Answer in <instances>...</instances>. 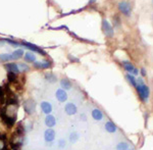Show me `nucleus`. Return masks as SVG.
I'll return each instance as SVG.
<instances>
[{"label":"nucleus","instance_id":"6","mask_svg":"<svg viewBox=\"0 0 153 150\" xmlns=\"http://www.w3.org/2000/svg\"><path fill=\"white\" fill-rule=\"evenodd\" d=\"M123 66H124V68L129 74H132V75H134V76H137L138 74H139V71H138L130 61H127V60L123 61Z\"/></svg>","mask_w":153,"mask_h":150},{"label":"nucleus","instance_id":"32","mask_svg":"<svg viewBox=\"0 0 153 150\" xmlns=\"http://www.w3.org/2000/svg\"><path fill=\"white\" fill-rule=\"evenodd\" d=\"M128 150H135V149H134V148H129Z\"/></svg>","mask_w":153,"mask_h":150},{"label":"nucleus","instance_id":"21","mask_svg":"<svg viewBox=\"0 0 153 150\" xmlns=\"http://www.w3.org/2000/svg\"><path fill=\"white\" fill-rule=\"evenodd\" d=\"M11 59H12L11 54H8V53L0 54V61H2V62H6V61L11 60Z\"/></svg>","mask_w":153,"mask_h":150},{"label":"nucleus","instance_id":"19","mask_svg":"<svg viewBox=\"0 0 153 150\" xmlns=\"http://www.w3.org/2000/svg\"><path fill=\"white\" fill-rule=\"evenodd\" d=\"M126 78L128 79V81L131 83V85L133 86V87H135L136 88V86H137V80H136V78H135V76L134 75H132V74H129L128 73L127 75H126Z\"/></svg>","mask_w":153,"mask_h":150},{"label":"nucleus","instance_id":"3","mask_svg":"<svg viewBox=\"0 0 153 150\" xmlns=\"http://www.w3.org/2000/svg\"><path fill=\"white\" fill-rule=\"evenodd\" d=\"M24 109L28 114H32L36 110V102L32 99H29L24 103Z\"/></svg>","mask_w":153,"mask_h":150},{"label":"nucleus","instance_id":"27","mask_svg":"<svg viewBox=\"0 0 153 150\" xmlns=\"http://www.w3.org/2000/svg\"><path fill=\"white\" fill-rule=\"evenodd\" d=\"M65 146H66V141H65V140H63V139L59 140V141H58V147H59V148L63 149V148H65Z\"/></svg>","mask_w":153,"mask_h":150},{"label":"nucleus","instance_id":"15","mask_svg":"<svg viewBox=\"0 0 153 150\" xmlns=\"http://www.w3.org/2000/svg\"><path fill=\"white\" fill-rule=\"evenodd\" d=\"M5 68L8 72H11V73H14V74L19 73V65H16V63H7V65H5Z\"/></svg>","mask_w":153,"mask_h":150},{"label":"nucleus","instance_id":"13","mask_svg":"<svg viewBox=\"0 0 153 150\" xmlns=\"http://www.w3.org/2000/svg\"><path fill=\"white\" fill-rule=\"evenodd\" d=\"M56 124V120L52 114H47L45 117V125L48 128H53Z\"/></svg>","mask_w":153,"mask_h":150},{"label":"nucleus","instance_id":"24","mask_svg":"<svg viewBox=\"0 0 153 150\" xmlns=\"http://www.w3.org/2000/svg\"><path fill=\"white\" fill-rule=\"evenodd\" d=\"M7 79H8V82H10V83L14 82V81L16 80V74L8 72V74H7Z\"/></svg>","mask_w":153,"mask_h":150},{"label":"nucleus","instance_id":"14","mask_svg":"<svg viewBox=\"0 0 153 150\" xmlns=\"http://www.w3.org/2000/svg\"><path fill=\"white\" fill-rule=\"evenodd\" d=\"M92 117L95 120H98V122H100V120H103V114L102 111L99 109V108H94V109L92 110Z\"/></svg>","mask_w":153,"mask_h":150},{"label":"nucleus","instance_id":"9","mask_svg":"<svg viewBox=\"0 0 153 150\" xmlns=\"http://www.w3.org/2000/svg\"><path fill=\"white\" fill-rule=\"evenodd\" d=\"M55 96L59 102H65L68 100V93L63 89H57L55 93Z\"/></svg>","mask_w":153,"mask_h":150},{"label":"nucleus","instance_id":"22","mask_svg":"<svg viewBox=\"0 0 153 150\" xmlns=\"http://www.w3.org/2000/svg\"><path fill=\"white\" fill-rule=\"evenodd\" d=\"M79 140V134L76 132L71 133V134L70 135V142L71 143H76V141Z\"/></svg>","mask_w":153,"mask_h":150},{"label":"nucleus","instance_id":"33","mask_svg":"<svg viewBox=\"0 0 153 150\" xmlns=\"http://www.w3.org/2000/svg\"><path fill=\"white\" fill-rule=\"evenodd\" d=\"M152 2H153V0H152Z\"/></svg>","mask_w":153,"mask_h":150},{"label":"nucleus","instance_id":"8","mask_svg":"<svg viewBox=\"0 0 153 150\" xmlns=\"http://www.w3.org/2000/svg\"><path fill=\"white\" fill-rule=\"evenodd\" d=\"M44 139L46 142H52L55 139V131L52 128H48L47 130L44 133Z\"/></svg>","mask_w":153,"mask_h":150},{"label":"nucleus","instance_id":"1","mask_svg":"<svg viewBox=\"0 0 153 150\" xmlns=\"http://www.w3.org/2000/svg\"><path fill=\"white\" fill-rule=\"evenodd\" d=\"M136 89L137 92L139 94L140 98L142 99L143 102H147L149 99V95H150V90L147 87V85H145V83L143 82V80L141 78H139L137 80V86H136Z\"/></svg>","mask_w":153,"mask_h":150},{"label":"nucleus","instance_id":"26","mask_svg":"<svg viewBox=\"0 0 153 150\" xmlns=\"http://www.w3.org/2000/svg\"><path fill=\"white\" fill-rule=\"evenodd\" d=\"M19 72H28L29 71V66L25 63H19Z\"/></svg>","mask_w":153,"mask_h":150},{"label":"nucleus","instance_id":"30","mask_svg":"<svg viewBox=\"0 0 153 150\" xmlns=\"http://www.w3.org/2000/svg\"><path fill=\"white\" fill-rule=\"evenodd\" d=\"M87 120V119H86V115L85 114H82V115H81V120Z\"/></svg>","mask_w":153,"mask_h":150},{"label":"nucleus","instance_id":"10","mask_svg":"<svg viewBox=\"0 0 153 150\" xmlns=\"http://www.w3.org/2000/svg\"><path fill=\"white\" fill-rule=\"evenodd\" d=\"M104 128H105L106 132H108L109 134H114V133L117 131V127L115 126L114 123L110 122V120H108V122L105 123Z\"/></svg>","mask_w":153,"mask_h":150},{"label":"nucleus","instance_id":"23","mask_svg":"<svg viewBox=\"0 0 153 150\" xmlns=\"http://www.w3.org/2000/svg\"><path fill=\"white\" fill-rule=\"evenodd\" d=\"M46 80H47L49 83H55L57 79H56V77L53 74H47V75H46Z\"/></svg>","mask_w":153,"mask_h":150},{"label":"nucleus","instance_id":"28","mask_svg":"<svg viewBox=\"0 0 153 150\" xmlns=\"http://www.w3.org/2000/svg\"><path fill=\"white\" fill-rule=\"evenodd\" d=\"M6 42L8 43V44H10V45L12 46H21V44H19V42H16V41H12V40H8V39H6Z\"/></svg>","mask_w":153,"mask_h":150},{"label":"nucleus","instance_id":"31","mask_svg":"<svg viewBox=\"0 0 153 150\" xmlns=\"http://www.w3.org/2000/svg\"><path fill=\"white\" fill-rule=\"evenodd\" d=\"M95 1H96V0H89V3H90V4H92V3H94Z\"/></svg>","mask_w":153,"mask_h":150},{"label":"nucleus","instance_id":"4","mask_svg":"<svg viewBox=\"0 0 153 150\" xmlns=\"http://www.w3.org/2000/svg\"><path fill=\"white\" fill-rule=\"evenodd\" d=\"M102 31L107 37L113 36V28L107 19H102Z\"/></svg>","mask_w":153,"mask_h":150},{"label":"nucleus","instance_id":"11","mask_svg":"<svg viewBox=\"0 0 153 150\" xmlns=\"http://www.w3.org/2000/svg\"><path fill=\"white\" fill-rule=\"evenodd\" d=\"M34 66L38 70H46V68H50V62L47 60L44 61H35L34 62Z\"/></svg>","mask_w":153,"mask_h":150},{"label":"nucleus","instance_id":"17","mask_svg":"<svg viewBox=\"0 0 153 150\" xmlns=\"http://www.w3.org/2000/svg\"><path fill=\"white\" fill-rule=\"evenodd\" d=\"M25 60L28 62H35L36 61V56L34 53L32 52H27L25 53Z\"/></svg>","mask_w":153,"mask_h":150},{"label":"nucleus","instance_id":"25","mask_svg":"<svg viewBox=\"0 0 153 150\" xmlns=\"http://www.w3.org/2000/svg\"><path fill=\"white\" fill-rule=\"evenodd\" d=\"M24 129H25V132L28 133V132H31L33 130V124L31 122H28L26 125L24 126Z\"/></svg>","mask_w":153,"mask_h":150},{"label":"nucleus","instance_id":"29","mask_svg":"<svg viewBox=\"0 0 153 150\" xmlns=\"http://www.w3.org/2000/svg\"><path fill=\"white\" fill-rule=\"evenodd\" d=\"M141 74H142L143 77H145V76H146V71H145V68H141Z\"/></svg>","mask_w":153,"mask_h":150},{"label":"nucleus","instance_id":"18","mask_svg":"<svg viewBox=\"0 0 153 150\" xmlns=\"http://www.w3.org/2000/svg\"><path fill=\"white\" fill-rule=\"evenodd\" d=\"M24 55V50L23 49H18V50L13 51L11 54V57L12 59H19V58L22 57V56Z\"/></svg>","mask_w":153,"mask_h":150},{"label":"nucleus","instance_id":"5","mask_svg":"<svg viewBox=\"0 0 153 150\" xmlns=\"http://www.w3.org/2000/svg\"><path fill=\"white\" fill-rule=\"evenodd\" d=\"M23 45L25 46V47L30 49L31 51H33V52H37V53L41 54V55H46L45 51H44L43 49H41L40 47H38V46H36L35 44H32V43H29V42H23Z\"/></svg>","mask_w":153,"mask_h":150},{"label":"nucleus","instance_id":"2","mask_svg":"<svg viewBox=\"0 0 153 150\" xmlns=\"http://www.w3.org/2000/svg\"><path fill=\"white\" fill-rule=\"evenodd\" d=\"M118 9H120V11L122 12L123 14H125V16H131L132 8H131V5H130L129 2L120 1V3H118Z\"/></svg>","mask_w":153,"mask_h":150},{"label":"nucleus","instance_id":"20","mask_svg":"<svg viewBox=\"0 0 153 150\" xmlns=\"http://www.w3.org/2000/svg\"><path fill=\"white\" fill-rule=\"evenodd\" d=\"M130 148V145L128 142H120L117 145V150H128Z\"/></svg>","mask_w":153,"mask_h":150},{"label":"nucleus","instance_id":"7","mask_svg":"<svg viewBox=\"0 0 153 150\" xmlns=\"http://www.w3.org/2000/svg\"><path fill=\"white\" fill-rule=\"evenodd\" d=\"M65 111L68 115H75L76 112H78V107H76V104L74 103H66L65 106Z\"/></svg>","mask_w":153,"mask_h":150},{"label":"nucleus","instance_id":"12","mask_svg":"<svg viewBox=\"0 0 153 150\" xmlns=\"http://www.w3.org/2000/svg\"><path fill=\"white\" fill-rule=\"evenodd\" d=\"M41 109L45 114H50L52 111V105L47 101H43L41 102Z\"/></svg>","mask_w":153,"mask_h":150},{"label":"nucleus","instance_id":"16","mask_svg":"<svg viewBox=\"0 0 153 150\" xmlns=\"http://www.w3.org/2000/svg\"><path fill=\"white\" fill-rule=\"evenodd\" d=\"M60 86H61V89H63L65 91L71 89V83L68 79H62V80L60 81Z\"/></svg>","mask_w":153,"mask_h":150}]
</instances>
